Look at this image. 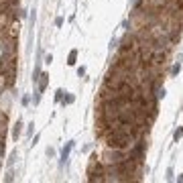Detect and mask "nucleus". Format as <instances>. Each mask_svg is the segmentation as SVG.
Wrapping results in <instances>:
<instances>
[{
  "label": "nucleus",
  "mask_w": 183,
  "mask_h": 183,
  "mask_svg": "<svg viewBox=\"0 0 183 183\" xmlns=\"http://www.w3.org/2000/svg\"><path fill=\"white\" fill-rule=\"evenodd\" d=\"M83 73H85V67H83V65H81V67H79V69H77V75H79V77H81V75H83Z\"/></svg>",
  "instance_id": "2eb2a0df"
},
{
  "label": "nucleus",
  "mask_w": 183,
  "mask_h": 183,
  "mask_svg": "<svg viewBox=\"0 0 183 183\" xmlns=\"http://www.w3.org/2000/svg\"><path fill=\"white\" fill-rule=\"evenodd\" d=\"M47 157H55V149H47Z\"/></svg>",
  "instance_id": "dca6fc26"
},
{
  "label": "nucleus",
  "mask_w": 183,
  "mask_h": 183,
  "mask_svg": "<svg viewBox=\"0 0 183 183\" xmlns=\"http://www.w3.org/2000/svg\"><path fill=\"white\" fill-rule=\"evenodd\" d=\"M73 145H75L73 141H69V143H67V145H65V149L61 151V163H59V165H63V163L67 161V157H69V153H71V149H73Z\"/></svg>",
  "instance_id": "f03ea898"
},
{
  "label": "nucleus",
  "mask_w": 183,
  "mask_h": 183,
  "mask_svg": "<svg viewBox=\"0 0 183 183\" xmlns=\"http://www.w3.org/2000/svg\"><path fill=\"white\" fill-rule=\"evenodd\" d=\"M167 179H169V181H173V167H169V169H167Z\"/></svg>",
  "instance_id": "ddd939ff"
},
{
  "label": "nucleus",
  "mask_w": 183,
  "mask_h": 183,
  "mask_svg": "<svg viewBox=\"0 0 183 183\" xmlns=\"http://www.w3.org/2000/svg\"><path fill=\"white\" fill-rule=\"evenodd\" d=\"M63 94H65L63 89H57V92H55V102H61V100H63Z\"/></svg>",
  "instance_id": "1a4fd4ad"
},
{
  "label": "nucleus",
  "mask_w": 183,
  "mask_h": 183,
  "mask_svg": "<svg viewBox=\"0 0 183 183\" xmlns=\"http://www.w3.org/2000/svg\"><path fill=\"white\" fill-rule=\"evenodd\" d=\"M75 102V98L71 96V94H67V96H63V100H61V104L65 106V104H73Z\"/></svg>",
  "instance_id": "0eeeda50"
},
{
  "label": "nucleus",
  "mask_w": 183,
  "mask_h": 183,
  "mask_svg": "<svg viewBox=\"0 0 183 183\" xmlns=\"http://www.w3.org/2000/svg\"><path fill=\"white\" fill-rule=\"evenodd\" d=\"M12 179H14V173H12V171H8V173H6V177H4V181H12Z\"/></svg>",
  "instance_id": "4468645a"
},
{
  "label": "nucleus",
  "mask_w": 183,
  "mask_h": 183,
  "mask_svg": "<svg viewBox=\"0 0 183 183\" xmlns=\"http://www.w3.org/2000/svg\"><path fill=\"white\" fill-rule=\"evenodd\" d=\"M14 159H18V155H16V153H12V155H10V159H8V167H12V165H14Z\"/></svg>",
  "instance_id": "9b49d317"
},
{
  "label": "nucleus",
  "mask_w": 183,
  "mask_h": 183,
  "mask_svg": "<svg viewBox=\"0 0 183 183\" xmlns=\"http://www.w3.org/2000/svg\"><path fill=\"white\" fill-rule=\"evenodd\" d=\"M37 81H39V87H37V89H41V92H43L45 87H47V83H49V73H41Z\"/></svg>",
  "instance_id": "20e7f679"
},
{
  "label": "nucleus",
  "mask_w": 183,
  "mask_h": 183,
  "mask_svg": "<svg viewBox=\"0 0 183 183\" xmlns=\"http://www.w3.org/2000/svg\"><path fill=\"white\" fill-rule=\"evenodd\" d=\"M4 134H6V116L0 114V143H4Z\"/></svg>",
  "instance_id": "7ed1b4c3"
},
{
  "label": "nucleus",
  "mask_w": 183,
  "mask_h": 183,
  "mask_svg": "<svg viewBox=\"0 0 183 183\" xmlns=\"http://www.w3.org/2000/svg\"><path fill=\"white\" fill-rule=\"evenodd\" d=\"M165 63V51H153V55H151V59H149V63L147 65H163Z\"/></svg>",
  "instance_id": "f257e3e1"
},
{
  "label": "nucleus",
  "mask_w": 183,
  "mask_h": 183,
  "mask_svg": "<svg viewBox=\"0 0 183 183\" xmlns=\"http://www.w3.org/2000/svg\"><path fill=\"white\" fill-rule=\"evenodd\" d=\"M179 69H181V61H179V63H175V65L171 67V73H173V75H177V73H179Z\"/></svg>",
  "instance_id": "6e6552de"
},
{
  "label": "nucleus",
  "mask_w": 183,
  "mask_h": 183,
  "mask_svg": "<svg viewBox=\"0 0 183 183\" xmlns=\"http://www.w3.org/2000/svg\"><path fill=\"white\" fill-rule=\"evenodd\" d=\"M20 130H22V120H16V124H14V128H12V139H14V141L20 136Z\"/></svg>",
  "instance_id": "39448f33"
},
{
  "label": "nucleus",
  "mask_w": 183,
  "mask_h": 183,
  "mask_svg": "<svg viewBox=\"0 0 183 183\" xmlns=\"http://www.w3.org/2000/svg\"><path fill=\"white\" fill-rule=\"evenodd\" d=\"M118 43H120L118 39H112V43H110V49H116V47H118Z\"/></svg>",
  "instance_id": "f8f14e48"
},
{
  "label": "nucleus",
  "mask_w": 183,
  "mask_h": 183,
  "mask_svg": "<svg viewBox=\"0 0 183 183\" xmlns=\"http://www.w3.org/2000/svg\"><path fill=\"white\" fill-rule=\"evenodd\" d=\"M55 25H57V27H61V25H63V18H61V16H59V18H55Z\"/></svg>",
  "instance_id": "f3484780"
},
{
  "label": "nucleus",
  "mask_w": 183,
  "mask_h": 183,
  "mask_svg": "<svg viewBox=\"0 0 183 183\" xmlns=\"http://www.w3.org/2000/svg\"><path fill=\"white\" fill-rule=\"evenodd\" d=\"M181 136H183V126H179V128L175 130V141H179Z\"/></svg>",
  "instance_id": "9d476101"
},
{
  "label": "nucleus",
  "mask_w": 183,
  "mask_h": 183,
  "mask_svg": "<svg viewBox=\"0 0 183 183\" xmlns=\"http://www.w3.org/2000/svg\"><path fill=\"white\" fill-rule=\"evenodd\" d=\"M75 57H77V49H71L69 57H67V65H75Z\"/></svg>",
  "instance_id": "423d86ee"
}]
</instances>
